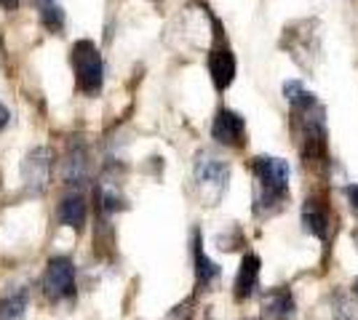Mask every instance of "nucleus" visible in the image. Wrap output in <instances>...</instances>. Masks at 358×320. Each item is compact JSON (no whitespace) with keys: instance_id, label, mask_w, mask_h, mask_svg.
Returning a JSON list of instances; mask_svg holds the SVG:
<instances>
[{"instance_id":"nucleus-11","label":"nucleus","mask_w":358,"mask_h":320,"mask_svg":"<svg viewBox=\"0 0 358 320\" xmlns=\"http://www.w3.org/2000/svg\"><path fill=\"white\" fill-rule=\"evenodd\" d=\"M265 315L270 320H286L292 312H294V302H292V294L289 291H270L265 296Z\"/></svg>"},{"instance_id":"nucleus-4","label":"nucleus","mask_w":358,"mask_h":320,"mask_svg":"<svg viewBox=\"0 0 358 320\" xmlns=\"http://www.w3.org/2000/svg\"><path fill=\"white\" fill-rule=\"evenodd\" d=\"M43 291L51 299L73 296L75 264L67 259V257H54V259H48V267H45V273H43Z\"/></svg>"},{"instance_id":"nucleus-18","label":"nucleus","mask_w":358,"mask_h":320,"mask_svg":"<svg viewBox=\"0 0 358 320\" xmlns=\"http://www.w3.org/2000/svg\"><path fill=\"white\" fill-rule=\"evenodd\" d=\"M0 6H6V8H11V11H14V8H16V0H0Z\"/></svg>"},{"instance_id":"nucleus-8","label":"nucleus","mask_w":358,"mask_h":320,"mask_svg":"<svg viewBox=\"0 0 358 320\" xmlns=\"http://www.w3.org/2000/svg\"><path fill=\"white\" fill-rule=\"evenodd\" d=\"M257 280H259V257L246 254L241 259V270L236 275V299H249L257 289Z\"/></svg>"},{"instance_id":"nucleus-3","label":"nucleus","mask_w":358,"mask_h":320,"mask_svg":"<svg viewBox=\"0 0 358 320\" xmlns=\"http://www.w3.org/2000/svg\"><path fill=\"white\" fill-rule=\"evenodd\" d=\"M193 168L201 190H214V198H220L224 192V187H227V179H230V166L217 155L198 153Z\"/></svg>"},{"instance_id":"nucleus-20","label":"nucleus","mask_w":358,"mask_h":320,"mask_svg":"<svg viewBox=\"0 0 358 320\" xmlns=\"http://www.w3.org/2000/svg\"><path fill=\"white\" fill-rule=\"evenodd\" d=\"M38 3H51V0H38Z\"/></svg>"},{"instance_id":"nucleus-19","label":"nucleus","mask_w":358,"mask_h":320,"mask_svg":"<svg viewBox=\"0 0 358 320\" xmlns=\"http://www.w3.org/2000/svg\"><path fill=\"white\" fill-rule=\"evenodd\" d=\"M353 291H356V296H358V277H356V283H353Z\"/></svg>"},{"instance_id":"nucleus-1","label":"nucleus","mask_w":358,"mask_h":320,"mask_svg":"<svg viewBox=\"0 0 358 320\" xmlns=\"http://www.w3.org/2000/svg\"><path fill=\"white\" fill-rule=\"evenodd\" d=\"M254 179H257V192L259 206H281L284 198L289 195V166L281 158H273V155H259L254 158L252 163Z\"/></svg>"},{"instance_id":"nucleus-15","label":"nucleus","mask_w":358,"mask_h":320,"mask_svg":"<svg viewBox=\"0 0 358 320\" xmlns=\"http://www.w3.org/2000/svg\"><path fill=\"white\" fill-rule=\"evenodd\" d=\"M41 22H43L51 32H59L62 27H64V11H62V8H57V6L43 8V11H41Z\"/></svg>"},{"instance_id":"nucleus-7","label":"nucleus","mask_w":358,"mask_h":320,"mask_svg":"<svg viewBox=\"0 0 358 320\" xmlns=\"http://www.w3.org/2000/svg\"><path fill=\"white\" fill-rule=\"evenodd\" d=\"M209 75L217 91H224L236 80V56L227 46H217L209 54Z\"/></svg>"},{"instance_id":"nucleus-14","label":"nucleus","mask_w":358,"mask_h":320,"mask_svg":"<svg viewBox=\"0 0 358 320\" xmlns=\"http://www.w3.org/2000/svg\"><path fill=\"white\" fill-rule=\"evenodd\" d=\"M24 307H27V291L24 289L11 294V296H3V299H0V320L22 318Z\"/></svg>"},{"instance_id":"nucleus-2","label":"nucleus","mask_w":358,"mask_h":320,"mask_svg":"<svg viewBox=\"0 0 358 320\" xmlns=\"http://www.w3.org/2000/svg\"><path fill=\"white\" fill-rule=\"evenodd\" d=\"M73 73L78 91L96 93L102 89L105 80V64H102V54L91 40H78L73 46Z\"/></svg>"},{"instance_id":"nucleus-16","label":"nucleus","mask_w":358,"mask_h":320,"mask_svg":"<svg viewBox=\"0 0 358 320\" xmlns=\"http://www.w3.org/2000/svg\"><path fill=\"white\" fill-rule=\"evenodd\" d=\"M345 195H348V200L353 203V208L358 211V184H348L345 187Z\"/></svg>"},{"instance_id":"nucleus-6","label":"nucleus","mask_w":358,"mask_h":320,"mask_svg":"<svg viewBox=\"0 0 358 320\" xmlns=\"http://www.w3.org/2000/svg\"><path fill=\"white\" fill-rule=\"evenodd\" d=\"M243 131H246V121L241 118L238 112L227 109V107H222V109L217 112L214 123H211V137L217 139L220 144H224V147L241 144V142H243Z\"/></svg>"},{"instance_id":"nucleus-12","label":"nucleus","mask_w":358,"mask_h":320,"mask_svg":"<svg viewBox=\"0 0 358 320\" xmlns=\"http://www.w3.org/2000/svg\"><path fill=\"white\" fill-rule=\"evenodd\" d=\"M86 150L83 147H73L70 155H67V160H64V171H62V176H64V182L67 184H80L86 179Z\"/></svg>"},{"instance_id":"nucleus-17","label":"nucleus","mask_w":358,"mask_h":320,"mask_svg":"<svg viewBox=\"0 0 358 320\" xmlns=\"http://www.w3.org/2000/svg\"><path fill=\"white\" fill-rule=\"evenodd\" d=\"M8 118H11V115H8V107L0 105V128H6V123H8Z\"/></svg>"},{"instance_id":"nucleus-13","label":"nucleus","mask_w":358,"mask_h":320,"mask_svg":"<svg viewBox=\"0 0 358 320\" xmlns=\"http://www.w3.org/2000/svg\"><path fill=\"white\" fill-rule=\"evenodd\" d=\"M193 257H195V275H198V283L201 286H209L211 280L220 275V267L217 261H211L201 245V238H195V248H193Z\"/></svg>"},{"instance_id":"nucleus-9","label":"nucleus","mask_w":358,"mask_h":320,"mask_svg":"<svg viewBox=\"0 0 358 320\" xmlns=\"http://www.w3.org/2000/svg\"><path fill=\"white\" fill-rule=\"evenodd\" d=\"M86 211H89V206H86V198L83 195H64L59 200V222L62 224H67V227L73 229H80L83 227V222H86Z\"/></svg>"},{"instance_id":"nucleus-5","label":"nucleus","mask_w":358,"mask_h":320,"mask_svg":"<svg viewBox=\"0 0 358 320\" xmlns=\"http://www.w3.org/2000/svg\"><path fill=\"white\" fill-rule=\"evenodd\" d=\"M48 174H51V150L48 147H35L22 166V176L30 192H43L48 184Z\"/></svg>"},{"instance_id":"nucleus-10","label":"nucleus","mask_w":358,"mask_h":320,"mask_svg":"<svg viewBox=\"0 0 358 320\" xmlns=\"http://www.w3.org/2000/svg\"><path fill=\"white\" fill-rule=\"evenodd\" d=\"M302 224H305V229H308L310 235H315V238H327L329 216L318 200H308V203H305V208H302Z\"/></svg>"}]
</instances>
